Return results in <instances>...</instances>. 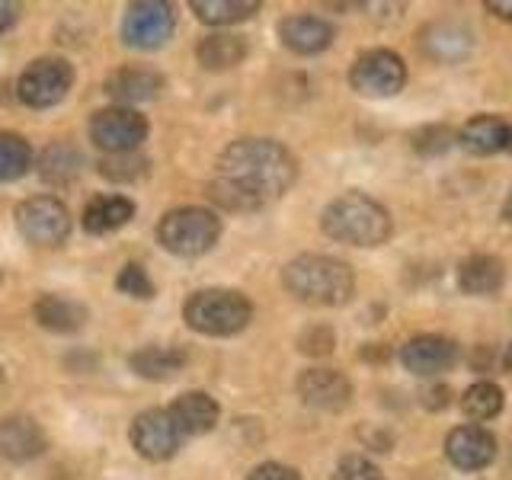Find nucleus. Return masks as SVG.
Returning <instances> with one entry per match:
<instances>
[{
	"mask_svg": "<svg viewBox=\"0 0 512 480\" xmlns=\"http://www.w3.org/2000/svg\"><path fill=\"white\" fill-rule=\"evenodd\" d=\"M103 180L109 183H138L144 173L151 170V160L141 151H128V154H103V160L96 164Z\"/></svg>",
	"mask_w": 512,
	"mask_h": 480,
	"instance_id": "c756f323",
	"label": "nucleus"
},
{
	"mask_svg": "<svg viewBox=\"0 0 512 480\" xmlns=\"http://www.w3.org/2000/svg\"><path fill=\"white\" fill-rule=\"evenodd\" d=\"M384 356H388V349L381 343H378V349H362V359H384Z\"/></svg>",
	"mask_w": 512,
	"mask_h": 480,
	"instance_id": "58836bf2",
	"label": "nucleus"
},
{
	"mask_svg": "<svg viewBox=\"0 0 512 480\" xmlns=\"http://www.w3.org/2000/svg\"><path fill=\"white\" fill-rule=\"evenodd\" d=\"M116 288H119L122 295H128V298H141V301L154 298V282L148 276V269L138 266V263L122 266L119 279H116Z\"/></svg>",
	"mask_w": 512,
	"mask_h": 480,
	"instance_id": "2f4dec72",
	"label": "nucleus"
},
{
	"mask_svg": "<svg viewBox=\"0 0 512 480\" xmlns=\"http://www.w3.org/2000/svg\"><path fill=\"white\" fill-rule=\"evenodd\" d=\"M218 237H221V218L212 208L202 205L173 208L157 224V244L173 256H183V260L208 253L218 244Z\"/></svg>",
	"mask_w": 512,
	"mask_h": 480,
	"instance_id": "39448f33",
	"label": "nucleus"
},
{
	"mask_svg": "<svg viewBox=\"0 0 512 480\" xmlns=\"http://www.w3.org/2000/svg\"><path fill=\"white\" fill-rule=\"evenodd\" d=\"M32 317H36L39 327L52 330V333H77L87 324L90 311L80 301L61 298V295H42V298H36V304H32Z\"/></svg>",
	"mask_w": 512,
	"mask_h": 480,
	"instance_id": "4be33fe9",
	"label": "nucleus"
},
{
	"mask_svg": "<svg viewBox=\"0 0 512 480\" xmlns=\"http://www.w3.org/2000/svg\"><path fill=\"white\" fill-rule=\"evenodd\" d=\"M16 16H20V4H13V0H0V32H7Z\"/></svg>",
	"mask_w": 512,
	"mask_h": 480,
	"instance_id": "e433bc0d",
	"label": "nucleus"
},
{
	"mask_svg": "<svg viewBox=\"0 0 512 480\" xmlns=\"http://www.w3.org/2000/svg\"><path fill=\"white\" fill-rule=\"evenodd\" d=\"M176 29V13L167 0H138L122 16V42L128 48H141V52H154V48L167 45Z\"/></svg>",
	"mask_w": 512,
	"mask_h": 480,
	"instance_id": "9d476101",
	"label": "nucleus"
},
{
	"mask_svg": "<svg viewBox=\"0 0 512 480\" xmlns=\"http://www.w3.org/2000/svg\"><path fill=\"white\" fill-rule=\"evenodd\" d=\"M503 407H506L503 388H496L493 381H477L461 394V413L468 416L471 423H487L493 416H500Z\"/></svg>",
	"mask_w": 512,
	"mask_h": 480,
	"instance_id": "cd10ccee",
	"label": "nucleus"
},
{
	"mask_svg": "<svg viewBox=\"0 0 512 480\" xmlns=\"http://www.w3.org/2000/svg\"><path fill=\"white\" fill-rule=\"evenodd\" d=\"M7 381V372H4V365H0V384H4Z\"/></svg>",
	"mask_w": 512,
	"mask_h": 480,
	"instance_id": "79ce46f5",
	"label": "nucleus"
},
{
	"mask_svg": "<svg viewBox=\"0 0 512 480\" xmlns=\"http://www.w3.org/2000/svg\"><path fill=\"white\" fill-rule=\"evenodd\" d=\"M298 397L311 410L340 413L352 404V381L336 368H308L298 375Z\"/></svg>",
	"mask_w": 512,
	"mask_h": 480,
	"instance_id": "ddd939ff",
	"label": "nucleus"
},
{
	"mask_svg": "<svg viewBox=\"0 0 512 480\" xmlns=\"http://www.w3.org/2000/svg\"><path fill=\"white\" fill-rule=\"evenodd\" d=\"M282 285L288 295L311 308H343L356 295V272L336 256L304 253L285 263Z\"/></svg>",
	"mask_w": 512,
	"mask_h": 480,
	"instance_id": "f03ea898",
	"label": "nucleus"
},
{
	"mask_svg": "<svg viewBox=\"0 0 512 480\" xmlns=\"http://www.w3.org/2000/svg\"><path fill=\"white\" fill-rule=\"evenodd\" d=\"M461 151H468L471 157H490L500 151H512V125L500 116H474L471 122L461 125L458 132Z\"/></svg>",
	"mask_w": 512,
	"mask_h": 480,
	"instance_id": "f3484780",
	"label": "nucleus"
},
{
	"mask_svg": "<svg viewBox=\"0 0 512 480\" xmlns=\"http://www.w3.org/2000/svg\"><path fill=\"white\" fill-rule=\"evenodd\" d=\"M189 7L205 26H234L260 13V0H192Z\"/></svg>",
	"mask_w": 512,
	"mask_h": 480,
	"instance_id": "bb28decb",
	"label": "nucleus"
},
{
	"mask_svg": "<svg viewBox=\"0 0 512 480\" xmlns=\"http://www.w3.org/2000/svg\"><path fill=\"white\" fill-rule=\"evenodd\" d=\"M32 167V148L23 135L0 132V183H13Z\"/></svg>",
	"mask_w": 512,
	"mask_h": 480,
	"instance_id": "c85d7f7f",
	"label": "nucleus"
},
{
	"mask_svg": "<svg viewBox=\"0 0 512 480\" xmlns=\"http://www.w3.org/2000/svg\"><path fill=\"white\" fill-rule=\"evenodd\" d=\"M320 231H324L330 240H336V244L368 250V247L388 244L394 221L381 202L352 189L324 208V215H320Z\"/></svg>",
	"mask_w": 512,
	"mask_h": 480,
	"instance_id": "7ed1b4c3",
	"label": "nucleus"
},
{
	"mask_svg": "<svg viewBox=\"0 0 512 480\" xmlns=\"http://www.w3.org/2000/svg\"><path fill=\"white\" fill-rule=\"evenodd\" d=\"M160 90H164V74L154 68H135V64H128V68H119L106 77V93L128 109H135V103L154 100Z\"/></svg>",
	"mask_w": 512,
	"mask_h": 480,
	"instance_id": "6ab92c4d",
	"label": "nucleus"
},
{
	"mask_svg": "<svg viewBox=\"0 0 512 480\" xmlns=\"http://www.w3.org/2000/svg\"><path fill=\"white\" fill-rule=\"evenodd\" d=\"M128 439H132V448L144 461H167L180 452L186 436L176 426L170 407H151L135 416Z\"/></svg>",
	"mask_w": 512,
	"mask_h": 480,
	"instance_id": "9b49d317",
	"label": "nucleus"
},
{
	"mask_svg": "<svg viewBox=\"0 0 512 480\" xmlns=\"http://www.w3.org/2000/svg\"><path fill=\"white\" fill-rule=\"evenodd\" d=\"M333 346H336V336L324 324L308 327V330L298 336V349L304 352V356H330Z\"/></svg>",
	"mask_w": 512,
	"mask_h": 480,
	"instance_id": "72a5a7b5",
	"label": "nucleus"
},
{
	"mask_svg": "<svg viewBox=\"0 0 512 480\" xmlns=\"http://www.w3.org/2000/svg\"><path fill=\"white\" fill-rule=\"evenodd\" d=\"M74 87V68L64 58H39L16 80V96L29 109H52Z\"/></svg>",
	"mask_w": 512,
	"mask_h": 480,
	"instance_id": "6e6552de",
	"label": "nucleus"
},
{
	"mask_svg": "<svg viewBox=\"0 0 512 480\" xmlns=\"http://www.w3.org/2000/svg\"><path fill=\"white\" fill-rule=\"evenodd\" d=\"M496 20H506V23H512V0H487L484 4Z\"/></svg>",
	"mask_w": 512,
	"mask_h": 480,
	"instance_id": "4c0bfd02",
	"label": "nucleus"
},
{
	"mask_svg": "<svg viewBox=\"0 0 512 480\" xmlns=\"http://www.w3.org/2000/svg\"><path fill=\"white\" fill-rule=\"evenodd\" d=\"M423 404H426L429 410H442V407L452 404V391H448L445 384H436V388H432V391H426Z\"/></svg>",
	"mask_w": 512,
	"mask_h": 480,
	"instance_id": "c9c22d12",
	"label": "nucleus"
},
{
	"mask_svg": "<svg viewBox=\"0 0 512 480\" xmlns=\"http://www.w3.org/2000/svg\"><path fill=\"white\" fill-rule=\"evenodd\" d=\"M445 458L458 471H484L496 458V436L477 423L455 426L445 436Z\"/></svg>",
	"mask_w": 512,
	"mask_h": 480,
	"instance_id": "4468645a",
	"label": "nucleus"
},
{
	"mask_svg": "<svg viewBox=\"0 0 512 480\" xmlns=\"http://www.w3.org/2000/svg\"><path fill=\"white\" fill-rule=\"evenodd\" d=\"M16 228L32 247H61L71 237V212L55 196H32L16 205Z\"/></svg>",
	"mask_w": 512,
	"mask_h": 480,
	"instance_id": "0eeeda50",
	"label": "nucleus"
},
{
	"mask_svg": "<svg viewBox=\"0 0 512 480\" xmlns=\"http://www.w3.org/2000/svg\"><path fill=\"white\" fill-rule=\"evenodd\" d=\"M48 448L42 426L32 416H7L0 420V458L4 461H32Z\"/></svg>",
	"mask_w": 512,
	"mask_h": 480,
	"instance_id": "a211bd4d",
	"label": "nucleus"
},
{
	"mask_svg": "<svg viewBox=\"0 0 512 480\" xmlns=\"http://www.w3.org/2000/svg\"><path fill=\"white\" fill-rule=\"evenodd\" d=\"M420 52L436 64H458L474 52V36L458 20H436L420 29Z\"/></svg>",
	"mask_w": 512,
	"mask_h": 480,
	"instance_id": "2eb2a0df",
	"label": "nucleus"
},
{
	"mask_svg": "<svg viewBox=\"0 0 512 480\" xmlns=\"http://www.w3.org/2000/svg\"><path fill=\"white\" fill-rule=\"evenodd\" d=\"M333 480H384V474L365 455H343L333 471Z\"/></svg>",
	"mask_w": 512,
	"mask_h": 480,
	"instance_id": "473e14b6",
	"label": "nucleus"
},
{
	"mask_svg": "<svg viewBox=\"0 0 512 480\" xmlns=\"http://www.w3.org/2000/svg\"><path fill=\"white\" fill-rule=\"evenodd\" d=\"M407 84V64L391 48H368L349 68V87L368 100H388Z\"/></svg>",
	"mask_w": 512,
	"mask_h": 480,
	"instance_id": "423d86ee",
	"label": "nucleus"
},
{
	"mask_svg": "<svg viewBox=\"0 0 512 480\" xmlns=\"http://www.w3.org/2000/svg\"><path fill=\"white\" fill-rule=\"evenodd\" d=\"M410 144H413V151L420 157H442V154L452 151V144H458V132H455V128L442 125V122H432V125L416 128Z\"/></svg>",
	"mask_w": 512,
	"mask_h": 480,
	"instance_id": "7c9ffc66",
	"label": "nucleus"
},
{
	"mask_svg": "<svg viewBox=\"0 0 512 480\" xmlns=\"http://www.w3.org/2000/svg\"><path fill=\"white\" fill-rule=\"evenodd\" d=\"M279 39L295 55H320L333 45L336 29L333 23L320 20V16L301 13V16H285L279 23Z\"/></svg>",
	"mask_w": 512,
	"mask_h": 480,
	"instance_id": "dca6fc26",
	"label": "nucleus"
},
{
	"mask_svg": "<svg viewBox=\"0 0 512 480\" xmlns=\"http://www.w3.org/2000/svg\"><path fill=\"white\" fill-rule=\"evenodd\" d=\"M148 138V119L138 109L128 106H109L93 112L90 119V141L106 154H128L138 151Z\"/></svg>",
	"mask_w": 512,
	"mask_h": 480,
	"instance_id": "1a4fd4ad",
	"label": "nucleus"
},
{
	"mask_svg": "<svg viewBox=\"0 0 512 480\" xmlns=\"http://www.w3.org/2000/svg\"><path fill=\"white\" fill-rule=\"evenodd\" d=\"M170 413L183 436H205L212 432L221 420V407L212 394L205 391H186L170 404Z\"/></svg>",
	"mask_w": 512,
	"mask_h": 480,
	"instance_id": "aec40b11",
	"label": "nucleus"
},
{
	"mask_svg": "<svg viewBox=\"0 0 512 480\" xmlns=\"http://www.w3.org/2000/svg\"><path fill=\"white\" fill-rule=\"evenodd\" d=\"M132 218H135V202L125 196H96L87 202L84 215H80L87 234H112L125 228Z\"/></svg>",
	"mask_w": 512,
	"mask_h": 480,
	"instance_id": "b1692460",
	"label": "nucleus"
},
{
	"mask_svg": "<svg viewBox=\"0 0 512 480\" xmlns=\"http://www.w3.org/2000/svg\"><path fill=\"white\" fill-rule=\"evenodd\" d=\"M84 170V154H80L74 144H48L39 157V176L52 186H68L77 180V173Z\"/></svg>",
	"mask_w": 512,
	"mask_h": 480,
	"instance_id": "a878e982",
	"label": "nucleus"
},
{
	"mask_svg": "<svg viewBox=\"0 0 512 480\" xmlns=\"http://www.w3.org/2000/svg\"><path fill=\"white\" fill-rule=\"evenodd\" d=\"M458 362L455 340L439 333H420L400 346V365L416 378H436Z\"/></svg>",
	"mask_w": 512,
	"mask_h": 480,
	"instance_id": "f8f14e48",
	"label": "nucleus"
},
{
	"mask_svg": "<svg viewBox=\"0 0 512 480\" xmlns=\"http://www.w3.org/2000/svg\"><path fill=\"white\" fill-rule=\"evenodd\" d=\"M503 218L512 224V192H509V199H506V205H503Z\"/></svg>",
	"mask_w": 512,
	"mask_h": 480,
	"instance_id": "ea45409f",
	"label": "nucleus"
},
{
	"mask_svg": "<svg viewBox=\"0 0 512 480\" xmlns=\"http://www.w3.org/2000/svg\"><path fill=\"white\" fill-rule=\"evenodd\" d=\"M506 285V266L490 253H474L458 266V288L464 295L490 298Z\"/></svg>",
	"mask_w": 512,
	"mask_h": 480,
	"instance_id": "412c9836",
	"label": "nucleus"
},
{
	"mask_svg": "<svg viewBox=\"0 0 512 480\" xmlns=\"http://www.w3.org/2000/svg\"><path fill=\"white\" fill-rule=\"evenodd\" d=\"M298 180V160L272 138H240L221 151L208 199L224 212H260Z\"/></svg>",
	"mask_w": 512,
	"mask_h": 480,
	"instance_id": "f257e3e1",
	"label": "nucleus"
},
{
	"mask_svg": "<svg viewBox=\"0 0 512 480\" xmlns=\"http://www.w3.org/2000/svg\"><path fill=\"white\" fill-rule=\"evenodd\" d=\"M247 480H301V474L295 468H288V464L263 461V464H256V468L247 474Z\"/></svg>",
	"mask_w": 512,
	"mask_h": 480,
	"instance_id": "f704fd0d",
	"label": "nucleus"
},
{
	"mask_svg": "<svg viewBox=\"0 0 512 480\" xmlns=\"http://www.w3.org/2000/svg\"><path fill=\"white\" fill-rule=\"evenodd\" d=\"M196 58L205 71H231L247 58V42L234 32H212L199 42Z\"/></svg>",
	"mask_w": 512,
	"mask_h": 480,
	"instance_id": "393cba45",
	"label": "nucleus"
},
{
	"mask_svg": "<svg viewBox=\"0 0 512 480\" xmlns=\"http://www.w3.org/2000/svg\"><path fill=\"white\" fill-rule=\"evenodd\" d=\"M186 359V349L180 346H144L128 356V368L144 381H170L183 372Z\"/></svg>",
	"mask_w": 512,
	"mask_h": 480,
	"instance_id": "5701e85b",
	"label": "nucleus"
},
{
	"mask_svg": "<svg viewBox=\"0 0 512 480\" xmlns=\"http://www.w3.org/2000/svg\"><path fill=\"white\" fill-rule=\"evenodd\" d=\"M506 372L512 375V346L506 349Z\"/></svg>",
	"mask_w": 512,
	"mask_h": 480,
	"instance_id": "a19ab883",
	"label": "nucleus"
},
{
	"mask_svg": "<svg viewBox=\"0 0 512 480\" xmlns=\"http://www.w3.org/2000/svg\"><path fill=\"white\" fill-rule=\"evenodd\" d=\"M183 320L202 336H234L253 320V301L234 288H202L186 298Z\"/></svg>",
	"mask_w": 512,
	"mask_h": 480,
	"instance_id": "20e7f679",
	"label": "nucleus"
}]
</instances>
